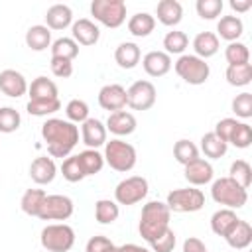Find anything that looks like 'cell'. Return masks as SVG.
Returning a JSON list of instances; mask_svg holds the SVG:
<instances>
[{
    "label": "cell",
    "mask_w": 252,
    "mask_h": 252,
    "mask_svg": "<svg viewBox=\"0 0 252 252\" xmlns=\"http://www.w3.org/2000/svg\"><path fill=\"white\" fill-rule=\"evenodd\" d=\"M238 222V217L232 209H219L217 213H213L211 217V230L217 234V236H226L232 226Z\"/></svg>",
    "instance_id": "25"
},
{
    "label": "cell",
    "mask_w": 252,
    "mask_h": 252,
    "mask_svg": "<svg viewBox=\"0 0 252 252\" xmlns=\"http://www.w3.org/2000/svg\"><path fill=\"white\" fill-rule=\"evenodd\" d=\"M173 67H175V73L187 85H203V83H207V79L211 75L209 63L197 55H181Z\"/></svg>",
    "instance_id": "7"
},
{
    "label": "cell",
    "mask_w": 252,
    "mask_h": 252,
    "mask_svg": "<svg viewBox=\"0 0 252 252\" xmlns=\"http://www.w3.org/2000/svg\"><path fill=\"white\" fill-rule=\"evenodd\" d=\"M120 215L118 203L110 201V199H98L94 203V219L100 224H112Z\"/></svg>",
    "instance_id": "33"
},
{
    "label": "cell",
    "mask_w": 252,
    "mask_h": 252,
    "mask_svg": "<svg viewBox=\"0 0 252 252\" xmlns=\"http://www.w3.org/2000/svg\"><path fill=\"white\" fill-rule=\"evenodd\" d=\"M195 8L203 20H215L222 12V0H197Z\"/></svg>",
    "instance_id": "45"
},
{
    "label": "cell",
    "mask_w": 252,
    "mask_h": 252,
    "mask_svg": "<svg viewBox=\"0 0 252 252\" xmlns=\"http://www.w3.org/2000/svg\"><path fill=\"white\" fill-rule=\"evenodd\" d=\"M175 242H177L175 232H173L171 228H167L161 236H158L154 242H150V246H152V250H154V252H173Z\"/></svg>",
    "instance_id": "47"
},
{
    "label": "cell",
    "mask_w": 252,
    "mask_h": 252,
    "mask_svg": "<svg viewBox=\"0 0 252 252\" xmlns=\"http://www.w3.org/2000/svg\"><path fill=\"white\" fill-rule=\"evenodd\" d=\"M73 24V12L67 4H53L45 12V26L49 30H65Z\"/></svg>",
    "instance_id": "21"
},
{
    "label": "cell",
    "mask_w": 252,
    "mask_h": 252,
    "mask_svg": "<svg viewBox=\"0 0 252 252\" xmlns=\"http://www.w3.org/2000/svg\"><path fill=\"white\" fill-rule=\"evenodd\" d=\"M51 73L59 79H69L73 75V61L61 59V57H51Z\"/></svg>",
    "instance_id": "48"
},
{
    "label": "cell",
    "mask_w": 252,
    "mask_h": 252,
    "mask_svg": "<svg viewBox=\"0 0 252 252\" xmlns=\"http://www.w3.org/2000/svg\"><path fill=\"white\" fill-rule=\"evenodd\" d=\"M71 33H73V39L77 41V45H94L100 37L98 26L89 18H79L77 22H73Z\"/></svg>",
    "instance_id": "16"
},
{
    "label": "cell",
    "mask_w": 252,
    "mask_h": 252,
    "mask_svg": "<svg viewBox=\"0 0 252 252\" xmlns=\"http://www.w3.org/2000/svg\"><path fill=\"white\" fill-rule=\"evenodd\" d=\"M120 252H150V250L144 246H138V244H124V246H120Z\"/></svg>",
    "instance_id": "53"
},
{
    "label": "cell",
    "mask_w": 252,
    "mask_h": 252,
    "mask_svg": "<svg viewBox=\"0 0 252 252\" xmlns=\"http://www.w3.org/2000/svg\"><path fill=\"white\" fill-rule=\"evenodd\" d=\"M73 201L67 195H47L39 211L41 220H67L73 215Z\"/></svg>",
    "instance_id": "11"
},
{
    "label": "cell",
    "mask_w": 252,
    "mask_h": 252,
    "mask_svg": "<svg viewBox=\"0 0 252 252\" xmlns=\"http://www.w3.org/2000/svg\"><path fill=\"white\" fill-rule=\"evenodd\" d=\"M224 240L228 242L230 248H236V250L248 248L250 242H252V226H250V222L238 219V222H236V224L232 226V230L224 236Z\"/></svg>",
    "instance_id": "24"
},
{
    "label": "cell",
    "mask_w": 252,
    "mask_h": 252,
    "mask_svg": "<svg viewBox=\"0 0 252 252\" xmlns=\"http://www.w3.org/2000/svg\"><path fill=\"white\" fill-rule=\"evenodd\" d=\"M232 112L238 118H250L252 116V93H240L232 98Z\"/></svg>",
    "instance_id": "46"
},
{
    "label": "cell",
    "mask_w": 252,
    "mask_h": 252,
    "mask_svg": "<svg viewBox=\"0 0 252 252\" xmlns=\"http://www.w3.org/2000/svg\"><path fill=\"white\" fill-rule=\"evenodd\" d=\"M167 209L173 213H195L205 207V193L197 187L173 189L165 201Z\"/></svg>",
    "instance_id": "8"
},
{
    "label": "cell",
    "mask_w": 252,
    "mask_h": 252,
    "mask_svg": "<svg viewBox=\"0 0 252 252\" xmlns=\"http://www.w3.org/2000/svg\"><path fill=\"white\" fill-rule=\"evenodd\" d=\"M47 193L43 189H28L24 195H22V201H20V207L26 215L30 217H37L41 207H43V201H45Z\"/></svg>",
    "instance_id": "31"
},
{
    "label": "cell",
    "mask_w": 252,
    "mask_h": 252,
    "mask_svg": "<svg viewBox=\"0 0 252 252\" xmlns=\"http://www.w3.org/2000/svg\"><path fill=\"white\" fill-rule=\"evenodd\" d=\"M228 144H232L234 148H240V150L248 148L252 144V128H250V124L238 122L234 132H232V136H230V140H228Z\"/></svg>",
    "instance_id": "44"
},
{
    "label": "cell",
    "mask_w": 252,
    "mask_h": 252,
    "mask_svg": "<svg viewBox=\"0 0 252 252\" xmlns=\"http://www.w3.org/2000/svg\"><path fill=\"white\" fill-rule=\"evenodd\" d=\"M142 59V51L134 41H122L114 51V61L122 69H134Z\"/></svg>",
    "instance_id": "22"
},
{
    "label": "cell",
    "mask_w": 252,
    "mask_h": 252,
    "mask_svg": "<svg viewBox=\"0 0 252 252\" xmlns=\"http://www.w3.org/2000/svg\"><path fill=\"white\" fill-rule=\"evenodd\" d=\"M26 108L32 116H47V114H53L61 108V100L59 98H55V100H30Z\"/></svg>",
    "instance_id": "43"
},
{
    "label": "cell",
    "mask_w": 252,
    "mask_h": 252,
    "mask_svg": "<svg viewBox=\"0 0 252 252\" xmlns=\"http://www.w3.org/2000/svg\"><path fill=\"white\" fill-rule=\"evenodd\" d=\"M22 116L16 108L12 106H0V132L2 134H12L20 128Z\"/></svg>",
    "instance_id": "40"
},
{
    "label": "cell",
    "mask_w": 252,
    "mask_h": 252,
    "mask_svg": "<svg viewBox=\"0 0 252 252\" xmlns=\"http://www.w3.org/2000/svg\"><path fill=\"white\" fill-rule=\"evenodd\" d=\"M224 59L228 61V65L250 63V51H248L246 43H242V41H232V43H228L226 49H224Z\"/></svg>",
    "instance_id": "39"
},
{
    "label": "cell",
    "mask_w": 252,
    "mask_h": 252,
    "mask_svg": "<svg viewBox=\"0 0 252 252\" xmlns=\"http://www.w3.org/2000/svg\"><path fill=\"white\" fill-rule=\"evenodd\" d=\"M65 114H67V120L69 122H73V124L81 122L83 124L89 118V104L85 100H81V98H73V100L67 102Z\"/></svg>",
    "instance_id": "41"
},
{
    "label": "cell",
    "mask_w": 252,
    "mask_h": 252,
    "mask_svg": "<svg viewBox=\"0 0 252 252\" xmlns=\"http://www.w3.org/2000/svg\"><path fill=\"white\" fill-rule=\"evenodd\" d=\"M104 163H108L114 171H120V173H126L130 171L136 161H138V156H136V148L120 138H114L110 142L104 144Z\"/></svg>",
    "instance_id": "4"
},
{
    "label": "cell",
    "mask_w": 252,
    "mask_h": 252,
    "mask_svg": "<svg viewBox=\"0 0 252 252\" xmlns=\"http://www.w3.org/2000/svg\"><path fill=\"white\" fill-rule=\"evenodd\" d=\"M217 32H219V35L222 37V39H226V41H236L240 35H242V32H244V24H242V20L238 18V16H222L220 20H219V24H217ZM217 35V37H219Z\"/></svg>",
    "instance_id": "28"
},
{
    "label": "cell",
    "mask_w": 252,
    "mask_h": 252,
    "mask_svg": "<svg viewBox=\"0 0 252 252\" xmlns=\"http://www.w3.org/2000/svg\"><path fill=\"white\" fill-rule=\"evenodd\" d=\"M173 158L181 163V165H187L191 161H195L199 158V148L191 142V140H177L175 146H173Z\"/></svg>",
    "instance_id": "37"
},
{
    "label": "cell",
    "mask_w": 252,
    "mask_h": 252,
    "mask_svg": "<svg viewBox=\"0 0 252 252\" xmlns=\"http://www.w3.org/2000/svg\"><path fill=\"white\" fill-rule=\"evenodd\" d=\"M81 138L89 150H96L106 144V126L98 118H87L81 124Z\"/></svg>",
    "instance_id": "14"
},
{
    "label": "cell",
    "mask_w": 252,
    "mask_h": 252,
    "mask_svg": "<svg viewBox=\"0 0 252 252\" xmlns=\"http://www.w3.org/2000/svg\"><path fill=\"white\" fill-rule=\"evenodd\" d=\"M236 124H238V120H236V118H222V120H219V122H217V126H215V130H213V132H215L222 142H226V144H228V140H230V136H232V132H234Z\"/></svg>",
    "instance_id": "49"
},
{
    "label": "cell",
    "mask_w": 252,
    "mask_h": 252,
    "mask_svg": "<svg viewBox=\"0 0 252 252\" xmlns=\"http://www.w3.org/2000/svg\"><path fill=\"white\" fill-rule=\"evenodd\" d=\"M26 45L32 49V51H43L47 47H51V32L47 26H32L28 32H26Z\"/></svg>",
    "instance_id": "27"
},
{
    "label": "cell",
    "mask_w": 252,
    "mask_h": 252,
    "mask_svg": "<svg viewBox=\"0 0 252 252\" xmlns=\"http://www.w3.org/2000/svg\"><path fill=\"white\" fill-rule=\"evenodd\" d=\"M0 93H4L10 98H20L28 93V81L26 77L16 69H4L0 71Z\"/></svg>",
    "instance_id": "13"
},
{
    "label": "cell",
    "mask_w": 252,
    "mask_h": 252,
    "mask_svg": "<svg viewBox=\"0 0 252 252\" xmlns=\"http://www.w3.org/2000/svg\"><path fill=\"white\" fill-rule=\"evenodd\" d=\"M156 28V18L148 12H138L128 20V32L136 37H146L154 32Z\"/></svg>",
    "instance_id": "29"
},
{
    "label": "cell",
    "mask_w": 252,
    "mask_h": 252,
    "mask_svg": "<svg viewBox=\"0 0 252 252\" xmlns=\"http://www.w3.org/2000/svg\"><path fill=\"white\" fill-rule=\"evenodd\" d=\"M51 57H61V59H69L73 61L79 55V45L73 37H59L51 43Z\"/></svg>",
    "instance_id": "36"
},
{
    "label": "cell",
    "mask_w": 252,
    "mask_h": 252,
    "mask_svg": "<svg viewBox=\"0 0 252 252\" xmlns=\"http://www.w3.org/2000/svg\"><path fill=\"white\" fill-rule=\"evenodd\" d=\"M108 252H120V246H112Z\"/></svg>",
    "instance_id": "54"
},
{
    "label": "cell",
    "mask_w": 252,
    "mask_h": 252,
    "mask_svg": "<svg viewBox=\"0 0 252 252\" xmlns=\"http://www.w3.org/2000/svg\"><path fill=\"white\" fill-rule=\"evenodd\" d=\"M112 246L114 244L110 242V238L98 234V236H91L89 238V242L85 246V252H108Z\"/></svg>",
    "instance_id": "50"
},
{
    "label": "cell",
    "mask_w": 252,
    "mask_h": 252,
    "mask_svg": "<svg viewBox=\"0 0 252 252\" xmlns=\"http://www.w3.org/2000/svg\"><path fill=\"white\" fill-rule=\"evenodd\" d=\"M57 175V165L53 161V158H47V156H39L32 161L30 165V177L33 183L37 185H47L55 179Z\"/></svg>",
    "instance_id": "17"
},
{
    "label": "cell",
    "mask_w": 252,
    "mask_h": 252,
    "mask_svg": "<svg viewBox=\"0 0 252 252\" xmlns=\"http://www.w3.org/2000/svg\"><path fill=\"white\" fill-rule=\"evenodd\" d=\"M187 45H189V37H187L185 32L173 30V32H167L165 37H163V47H165V53L169 57L171 55H181Z\"/></svg>",
    "instance_id": "35"
},
{
    "label": "cell",
    "mask_w": 252,
    "mask_h": 252,
    "mask_svg": "<svg viewBox=\"0 0 252 252\" xmlns=\"http://www.w3.org/2000/svg\"><path fill=\"white\" fill-rule=\"evenodd\" d=\"M169 219H171V211L167 209L165 203L161 201H150L142 207V215H140V236L150 244L154 242L158 236H161L167 228H169Z\"/></svg>",
    "instance_id": "2"
},
{
    "label": "cell",
    "mask_w": 252,
    "mask_h": 252,
    "mask_svg": "<svg viewBox=\"0 0 252 252\" xmlns=\"http://www.w3.org/2000/svg\"><path fill=\"white\" fill-rule=\"evenodd\" d=\"M41 138L47 144V154L51 158H69L79 142V128L63 118H47L41 124Z\"/></svg>",
    "instance_id": "1"
},
{
    "label": "cell",
    "mask_w": 252,
    "mask_h": 252,
    "mask_svg": "<svg viewBox=\"0 0 252 252\" xmlns=\"http://www.w3.org/2000/svg\"><path fill=\"white\" fill-rule=\"evenodd\" d=\"M201 150H203V154H205L207 158L219 159V158H222V156L226 154L228 144L222 142L215 132H207V134L201 138Z\"/></svg>",
    "instance_id": "32"
},
{
    "label": "cell",
    "mask_w": 252,
    "mask_h": 252,
    "mask_svg": "<svg viewBox=\"0 0 252 252\" xmlns=\"http://www.w3.org/2000/svg\"><path fill=\"white\" fill-rule=\"evenodd\" d=\"M39 242L47 252H69L75 244V230L65 222H53L41 230Z\"/></svg>",
    "instance_id": "5"
},
{
    "label": "cell",
    "mask_w": 252,
    "mask_h": 252,
    "mask_svg": "<svg viewBox=\"0 0 252 252\" xmlns=\"http://www.w3.org/2000/svg\"><path fill=\"white\" fill-rule=\"evenodd\" d=\"M228 173H230L228 177L234 179L240 187H244V189L250 187V183H252V167H250V163H248L246 159H236V161H232Z\"/></svg>",
    "instance_id": "38"
},
{
    "label": "cell",
    "mask_w": 252,
    "mask_h": 252,
    "mask_svg": "<svg viewBox=\"0 0 252 252\" xmlns=\"http://www.w3.org/2000/svg\"><path fill=\"white\" fill-rule=\"evenodd\" d=\"M77 159H79V163H81V169H83V173H85V177H89V175H94V173H98L102 167H104V158H102V154L100 152H96V150H83L81 154H77Z\"/></svg>",
    "instance_id": "30"
},
{
    "label": "cell",
    "mask_w": 252,
    "mask_h": 252,
    "mask_svg": "<svg viewBox=\"0 0 252 252\" xmlns=\"http://www.w3.org/2000/svg\"><path fill=\"white\" fill-rule=\"evenodd\" d=\"M61 173H63V177H65L69 183H79V181L85 179V173H83V169H81V163H79L77 156H69V158L63 159V163H61Z\"/></svg>",
    "instance_id": "42"
},
{
    "label": "cell",
    "mask_w": 252,
    "mask_h": 252,
    "mask_svg": "<svg viewBox=\"0 0 252 252\" xmlns=\"http://www.w3.org/2000/svg\"><path fill=\"white\" fill-rule=\"evenodd\" d=\"M156 16L163 26H177L183 18V6L177 0H161L158 2Z\"/></svg>",
    "instance_id": "23"
},
{
    "label": "cell",
    "mask_w": 252,
    "mask_h": 252,
    "mask_svg": "<svg viewBox=\"0 0 252 252\" xmlns=\"http://www.w3.org/2000/svg\"><path fill=\"white\" fill-rule=\"evenodd\" d=\"M193 49H195V55L201 57V59H209V57L217 55V51H219V37H217V33H213V32L197 33L195 39H193Z\"/></svg>",
    "instance_id": "26"
},
{
    "label": "cell",
    "mask_w": 252,
    "mask_h": 252,
    "mask_svg": "<svg viewBox=\"0 0 252 252\" xmlns=\"http://www.w3.org/2000/svg\"><path fill=\"white\" fill-rule=\"evenodd\" d=\"M156 87L152 81H136L126 91V104L134 110H150L156 104Z\"/></svg>",
    "instance_id": "10"
},
{
    "label": "cell",
    "mask_w": 252,
    "mask_h": 252,
    "mask_svg": "<svg viewBox=\"0 0 252 252\" xmlns=\"http://www.w3.org/2000/svg\"><path fill=\"white\" fill-rule=\"evenodd\" d=\"M211 197L215 199V203L222 205L224 209H240L246 205L248 201V189L240 187L234 179L230 177H220L217 181H213L211 187Z\"/></svg>",
    "instance_id": "3"
},
{
    "label": "cell",
    "mask_w": 252,
    "mask_h": 252,
    "mask_svg": "<svg viewBox=\"0 0 252 252\" xmlns=\"http://www.w3.org/2000/svg\"><path fill=\"white\" fill-rule=\"evenodd\" d=\"M28 93H30V100H55L59 98V89L57 85L47 79V77H35L32 81V85H28Z\"/></svg>",
    "instance_id": "20"
},
{
    "label": "cell",
    "mask_w": 252,
    "mask_h": 252,
    "mask_svg": "<svg viewBox=\"0 0 252 252\" xmlns=\"http://www.w3.org/2000/svg\"><path fill=\"white\" fill-rule=\"evenodd\" d=\"M142 67L150 77H163L171 69V57L165 51H148L142 57Z\"/></svg>",
    "instance_id": "19"
},
{
    "label": "cell",
    "mask_w": 252,
    "mask_h": 252,
    "mask_svg": "<svg viewBox=\"0 0 252 252\" xmlns=\"http://www.w3.org/2000/svg\"><path fill=\"white\" fill-rule=\"evenodd\" d=\"M183 167H185V171H183L185 179L193 187H201V185H207V183L213 181V175H215L213 165L207 159H203V158H197L195 161H191V163H187Z\"/></svg>",
    "instance_id": "15"
},
{
    "label": "cell",
    "mask_w": 252,
    "mask_h": 252,
    "mask_svg": "<svg viewBox=\"0 0 252 252\" xmlns=\"http://www.w3.org/2000/svg\"><path fill=\"white\" fill-rule=\"evenodd\" d=\"M91 14L96 22L106 28H120L126 22V2L124 0H93Z\"/></svg>",
    "instance_id": "6"
},
{
    "label": "cell",
    "mask_w": 252,
    "mask_h": 252,
    "mask_svg": "<svg viewBox=\"0 0 252 252\" xmlns=\"http://www.w3.org/2000/svg\"><path fill=\"white\" fill-rule=\"evenodd\" d=\"M228 85L232 87H246L252 81V65L242 63V65H228L224 73Z\"/></svg>",
    "instance_id": "34"
},
{
    "label": "cell",
    "mask_w": 252,
    "mask_h": 252,
    "mask_svg": "<svg viewBox=\"0 0 252 252\" xmlns=\"http://www.w3.org/2000/svg\"><path fill=\"white\" fill-rule=\"evenodd\" d=\"M230 8L234 12H248L252 8V2L250 0H230Z\"/></svg>",
    "instance_id": "52"
},
{
    "label": "cell",
    "mask_w": 252,
    "mask_h": 252,
    "mask_svg": "<svg viewBox=\"0 0 252 252\" xmlns=\"http://www.w3.org/2000/svg\"><path fill=\"white\" fill-rule=\"evenodd\" d=\"M104 126H106V132H110L114 136H130L136 130L138 122H136V118H134L132 112L118 110V112H112L108 116V120H106Z\"/></svg>",
    "instance_id": "18"
},
{
    "label": "cell",
    "mask_w": 252,
    "mask_h": 252,
    "mask_svg": "<svg viewBox=\"0 0 252 252\" xmlns=\"http://www.w3.org/2000/svg\"><path fill=\"white\" fill-rule=\"evenodd\" d=\"M148 179L142 175H132L122 179L114 189V201L118 205H136L148 195Z\"/></svg>",
    "instance_id": "9"
},
{
    "label": "cell",
    "mask_w": 252,
    "mask_h": 252,
    "mask_svg": "<svg viewBox=\"0 0 252 252\" xmlns=\"http://www.w3.org/2000/svg\"><path fill=\"white\" fill-rule=\"evenodd\" d=\"M98 104H100V108L108 110L110 114L122 110L126 106V89L118 83L104 85L98 91Z\"/></svg>",
    "instance_id": "12"
},
{
    "label": "cell",
    "mask_w": 252,
    "mask_h": 252,
    "mask_svg": "<svg viewBox=\"0 0 252 252\" xmlns=\"http://www.w3.org/2000/svg\"><path fill=\"white\" fill-rule=\"evenodd\" d=\"M183 252H207V246H205V242L201 238L189 236L183 242Z\"/></svg>",
    "instance_id": "51"
}]
</instances>
